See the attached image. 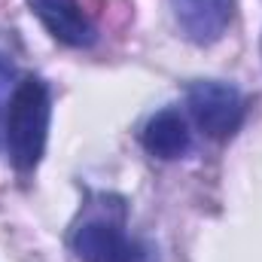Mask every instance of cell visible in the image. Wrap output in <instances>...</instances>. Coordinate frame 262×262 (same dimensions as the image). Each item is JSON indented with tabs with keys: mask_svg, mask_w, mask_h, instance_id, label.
<instances>
[{
	"mask_svg": "<svg viewBox=\"0 0 262 262\" xmlns=\"http://www.w3.org/2000/svg\"><path fill=\"white\" fill-rule=\"evenodd\" d=\"M52 101L43 79L28 76L15 85L6 110V149L18 171H34L46 152Z\"/></svg>",
	"mask_w": 262,
	"mask_h": 262,
	"instance_id": "6da1fadb",
	"label": "cell"
},
{
	"mask_svg": "<svg viewBox=\"0 0 262 262\" xmlns=\"http://www.w3.org/2000/svg\"><path fill=\"white\" fill-rule=\"evenodd\" d=\"M186 104H189V113L195 116L198 128L213 140L232 137L244 122V98L229 82L201 79L189 89Z\"/></svg>",
	"mask_w": 262,
	"mask_h": 262,
	"instance_id": "7a4b0ae2",
	"label": "cell"
},
{
	"mask_svg": "<svg viewBox=\"0 0 262 262\" xmlns=\"http://www.w3.org/2000/svg\"><path fill=\"white\" fill-rule=\"evenodd\" d=\"M171 9L180 31L192 43L210 46L226 34L235 12V0H171Z\"/></svg>",
	"mask_w": 262,
	"mask_h": 262,
	"instance_id": "3957f363",
	"label": "cell"
},
{
	"mask_svg": "<svg viewBox=\"0 0 262 262\" xmlns=\"http://www.w3.org/2000/svg\"><path fill=\"white\" fill-rule=\"evenodd\" d=\"M137 244H131L125 232L110 220H92L73 235V253L82 262H131L137 256Z\"/></svg>",
	"mask_w": 262,
	"mask_h": 262,
	"instance_id": "277c9868",
	"label": "cell"
},
{
	"mask_svg": "<svg viewBox=\"0 0 262 262\" xmlns=\"http://www.w3.org/2000/svg\"><path fill=\"white\" fill-rule=\"evenodd\" d=\"M34 15L46 25V31L64 46H92L95 28L82 12L79 0H28Z\"/></svg>",
	"mask_w": 262,
	"mask_h": 262,
	"instance_id": "5b68a950",
	"label": "cell"
},
{
	"mask_svg": "<svg viewBox=\"0 0 262 262\" xmlns=\"http://www.w3.org/2000/svg\"><path fill=\"white\" fill-rule=\"evenodd\" d=\"M143 146L146 152L159 159H180L189 149V128L186 119L177 110H162L156 113L146 128H143Z\"/></svg>",
	"mask_w": 262,
	"mask_h": 262,
	"instance_id": "8992f818",
	"label": "cell"
},
{
	"mask_svg": "<svg viewBox=\"0 0 262 262\" xmlns=\"http://www.w3.org/2000/svg\"><path fill=\"white\" fill-rule=\"evenodd\" d=\"M9 79H12V64L0 55V104H3V95H6V85H9Z\"/></svg>",
	"mask_w": 262,
	"mask_h": 262,
	"instance_id": "52a82bcc",
	"label": "cell"
},
{
	"mask_svg": "<svg viewBox=\"0 0 262 262\" xmlns=\"http://www.w3.org/2000/svg\"><path fill=\"white\" fill-rule=\"evenodd\" d=\"M131 262H156V256H152V250H146V247H140V250H137V256H134Z\"/></svg>",
	"mask_w": 262,
	"mask_h": 262,
	"instance_id": "ba28073f",
	"label": "cell"
}]
</instances>
